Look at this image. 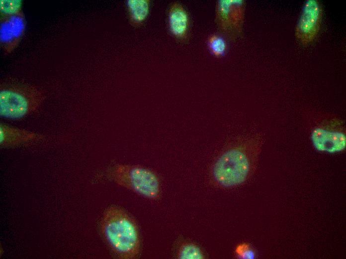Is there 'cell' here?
I'll use <instances>...</instances> for the list:
<instances>
[{
  "label": "cell",
  "mask_w": 346,
  "mask_h": 259,
  "mask_svg": "<svg viewBox=\"0 0 346 259\" xmlns=\"http://www.w3.org/2000/svg\"><path fill=\"white\" fill-rule=\"evenodd\" d=\"M0 90V114L2 117L17 120L36 110L43 96L34 87L21 83L1 86Z\"/></svg>",
  "instance_id": "cell-3"
},
{
  "label": "cell",
  "mask_w": 346,
  "mask_h": 259,
  "mask_svg": "<svg viewBox=\"0 0 346 259\" xmlns=\"http://www.w3.org/2000/svg\"><path fill=\"white\" fill-rule=\"evenodd\" d=\"M245 3L242 0H231V13L233 31H240L244 22Z\"/></svg>",
  "instance_id": "cell-12"
},
{
  "label": "cell",
  "mask_w": 346,
  "mask_h": 259,
  "mask_svg": "<svg viewBox=\"0 0 346 259\" xmlns=\"http://www.w3.org/2000/svg\"><path fill=\"white\" fill-rule=\"evenodd\" d=\"M6 17L1 25L0 39L6 50H10L21 37L24 23L21 12Z\"/></svg>",
  "instance_id": "cell-7"
},
{
  "label": "cell",
  "mask_w": 346,
  "mask_h": 259,
  "mask_svg": "<svg viewBox=\"0 0 346 259\" xmlns=\"http://www.w3.org/2000/svg\"><path fill=\"white\" fill-rule=\"evenodd\" d=\"M169 25L171 32L177 38L185 39L189 32L188 14L183 6L177 2L172 3L169 11Z\"/></svg>",
  "instance_id": "cell-8"
},
{
  "label": "cell",
  "mask_w": 346,
  "mask_h": 259,
  "mask_svg": "<svg viewBox=\"0 0 346 259\" xmlns=\"http://www.w3.org/2000/svg\"><path fill=\"white\" fill-rule=\"evenodd\" d=\"M207 45L213 55L217 58L222 57L226 51L227 44L225 40L217 34H211L208 37Z\"/></svg>",
  "instance_id": "cell-14"
},
{
  "label": "cell",
  "mask_w": 346,
  "mask_h": 259,
  "mask_svg": "<svg viewBox=\"0 0 346 259\" xmlns=\"http://www.w3.org/2000/svg\"><path fill=\"white\" fill-rule=\"evenodd\" d=\"M262 144V136L256 134L233 140L213 163L210 172L212 182L222 188L245 182L253 172Z\"/></svg>",
  "instance_id": "cell-1"
},
{
  "label": "cell",
  "mask_w": 346,
  "mask_h": 259,
  "mask_svg": "<svg viewBox=\"0 0 346 259\" xmlns=\"http://www.w3.org/2000/svg\"><path fill=\"white\" fill-rule=\"evenodd\" d=\"M322 17V8L317 0L305 2L296 28L298 39L303 44L312 41L319 31Z\"/></svg>",
  "instance_id": "cell-6"
},
{
  "label": "cell",
  "mask_w": 346,
  "mask_h": 259,
  "mask_svg": "<svg viewBox=\"0 0 346 259\" xmlns=\"http://www.w3.org/2000/svg\"><path fill=\"white\" fill-rule=\"evenodd\" d=\"M231 8V0H220L216 2L215 22L219 30L224 34L233 32Z\"/></svg>",
  "instance_id": "cell-10"
},
{
  "label": "cell",
  "mask_w": 346,
  "mask_h": 259,
  "mask_svg": "<svg viewBox=\"0 0 346 259\" xmlns=\"http://www.w3.org/2000/svg\"><path fill=\"white\" fill-rule=\"evenodd\" d=\"M103 236L114 254L125 259L136 258L141 249L138 228L123 209L112 206L104 211L101 221Z\"/></svg>",
  "instance_id": "cell-2"
},
{
  "label": "cell",
  "mask_w": 346,
  "mask_h": 259,
  "mask_svg": "<svg viewBox=\"0 0 346 259\" xmlns=\"http://www.w3.org/2000/svg\"><path fill=\"white\" fill-rule=\"evenodd\" d=\"M0 141L2 146H13L39 139L42 135L4 125L0 126Z\"/></svg>",
  "instance_id": "cell-9"
},
{
  "label": "cell",
  "mask_w": 346,
  "mask_h": 259,
  "mask_svg": "<svg viewBox=\"0 0 346 259\" xmlns=\"http://www.w3.org/2000/svg\"><path fill=\"white\" fill-rule=\"evenodd\" d=\"M345 124L336 118H326L315 122L311 130V139L315 147L321 151L335 153L346 146Z\"/></svg>",
  "instance_id": "cell-5"
},
{
  "label": "cell",
  "mask_w": 346,
  "mask_h": 259,
  "mask_svg": "<svg viewBox=\"0 0 346 259\" xmlns=\"http://www.w3.org/2000/svg\"><path fill=\"white\" fill-rule=\"evenodd\" d=\"M235 253L239 259H253L256 257L254 250L251 245L246 243L239 244L235 248Z\"/></svg>",
  "instance_id": "cell-16"
},
{
  "label": "cell",
  "mask_w": 346,
  "mask_h": 259,
  "mask_svg": "<svg viewBox=\"0 0 346 259\" xmlns=\"http://www.w3.org/2000/svg\"><path fill=\"white\" fill-rule=\"evenodd\" d=\"M177 258L181 259H203L204 254L196 245L187 243L182 245L177 252Z\"/></svg>",
  "instance_id": "cell-13"
},
{
  "label": "cell",
  "mask_w": 346,
  "mask_h": 259,
  "mask_svg": "<svg viewBox=\"0 0 346 259\" xmlns=\"http://www.w3.org/2000/svg\"><path fill=\"white\" fill-rule=\"evenodd\" d=\"M127 4L132 24L135 25L141 24L149 13L150 1L128 0L127 1Z\"/></svg>",
  "instance_id": "cell-11"
},
{
  "label": "cell",
  "mask_w": 346,
  "mask_h": 259,
  "mask_svg": "<svg viewBox=\"0 0 346 259\" xmlns=\"http://www.w3.org/2000/svg\"><path fill=\"white\" fill-rule=\"evenodd\" d=\"M21 1L20 0H0V10L6 16L20 13Z\"/></svg>",
  "instance_id": "cell-15"
},
{
  "label": "cell",
  "mask_w": 346,
  "mask_h": 259,
  "mask_svg": "<svg viewBox=\"0 0 346 259\" xmlns=\"http://www.w3.org/2000/svg\"><path fill=\"white\" fill-rule=\"evenodd\" d=\"M110 177L117 184L150 199H156L161 192L158 175L147 167L117 164L112 167Z\"/></svg>",
  "instance_id": "cell-4"
}]
</instances>
